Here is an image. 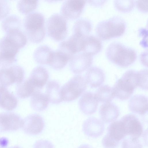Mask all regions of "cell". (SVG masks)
I'll use <instances>...</instances> for the list:
<instances>
[{
    "label": "cell",
    "instance_id": "cell-15",
    "mask_svg": "<svg viewBox=\"0 0 148 148\" xmlns=\"http://www.w3.org/2000/svg\"><path fill=\"white\" fill-rule=\"evenodd\" d=\"M83 131L88 136L96 138L103 133L104 125L103 122L94 117H91L86 120L82 125Z\"/></svg>",
    "mask_w": 148,
    "mask_h": 148
},
{
    "label": "cell",
    "instance_id": "cell-14",
    "mask_svg": "<svg viewBox=\"0 0 148 148\" xmlns=\"http://www.w3.org/2000/svg\"><path fill=\"white\" fill-rule=\"evenodd\" d=\"M84 38L73 34L60 44L58 49L67 54L71 58L73 55L82 51Z\"/></svg>",
    "mask_w": 148,
    "mask_h": 148
},
{
    "label": "cell",
    "instance_id": "cell-22",
    "mask_svg": "<svg viewBox=\"0 0 148 148\" xmlns=\"http://www.w3.org/2000/svg\"><path fill=\"white\" fill-rule=\"evenodd\" d=\"M49 78L47 70L41 66L35 67L32 71L29 78L37 89H40L45 85Z\"/></svg>",
    "mask_w": 148,
    "mask_h": 148
},
{
    "label": "cell",
    "instance_id": "cell-28",
    "mask_svg": "<svg viewBox=\"0 0 148 148\" xmlns=\"http://www.w3.org/2000/svg\"><path fill=\"white\" fill-rule=\"evenodd\" d=\"M92 28V23L89 20L81 18L75 23L73 27V34L84 38L89 35Z\"/></svg>",
    "mask_w": 148,
    "mask_h": 148
},
{
    "label": "cell",
    "instance_id": "cell-37",
    "mask_svg": "<svg viewBox=\"0 0 148 148\" xmlns=\"http://www.w3.org/2000/svg\"><path fill=\"white\" fill-rule=\"evenodd\" d=\"M119 143L111 138L107 134L102 140V144L104 148H117Z\"/></svg>",
    "mask_w": 148,
    "mask_h": 148
},
{
    "label": "cell",
    "instance_id": "cell-3",
    "mask_svg": "<svg viewBox=\"0 0 148 148\" xmlns=\"http://www.w3.org/2000/svg\"><path fill=\"white\" fill-rule=\"evenodd\" d=\"M126 28L124 19L120 16H114L98 23L95 31L99 38L105 40L122 36Z\"/></svg>",
    "mask_w": 148,
    "mask_h": 148
},
{
    "label": "cell",
    "instance_id": "cell-35",
    "mask_svg": "<svg viewBox=\"0 0 148 148\" xmlns=\"http://www.w3.org/2000/svg\"><path fill=\"white\" fill-rule=\"evenodd\" d=\"M138 86L145 90L148 89V70L144 69L138 71Z\"/></svg>",
    "mask_w": 148,
    "mask_h": 148
},
{
    "label": "cell",
    "instance_id": "cell-17",
    "mask_svg": "<svg viewBox=\"0 0 148 148\" xmlns=\"http://www.w3.org/2000/svg\"><path fill=\"white\" fill-rule=\"evenodd\" d=\"M99 112L101 121L106 123L115 121L119 115V110L117 106L110 102L102 104L100 107Z\"/></svg>",
    "mask_w": 148,
    "mask_h": 148
},
{
    "label": "cell",
    "instance_id": "cell-16",
    "mask_svg": "<svg viewBox=\"0 0 148 148\" xmlns=\"http://www.w3.org/2000/svg\"><path fill=\"white\" fill-rule=\"evenodd\" d=\"M98 102L93 93L87 91L85 92L80 99L79 105L81 111L86 115H91L95 112Z\"/></svg>",
    "mask_w": 148,
    "mask_h": 148
},
{
    "label": "cell",
    "instance_id": "cell-41",
    "mask_svg": "<svg viewBox=\"0 0 148 148\" xmlns=\"http://www.w3.org/2000/svg\"><path fill=\"white\" fill-rule=\"evenodd\" d=\"M147 51L142 53L140 55V60L141 63L145 66H147Z\"/></svg>",
    "mask_w": 148,
    "mask_h": 148
},
{
    "label": "cell",
    "instance_id": "cell-32",
    "mask_svg": "<svg viewBox=\"0 0 148 148\" xmlns=\"http://www.w3.org/2000/svg\"><path fill=\"white\" fill-rule=\"evenodd\" d=\"M21 21L20 18L15 15L9 16L2 22L1 24L3 29L6 32L14 29L20 28Z\"/></svg>",
    "mask_w": 148,
    "mask_h": 148
},
{
    "label": "cell",
    "instance_id": "cell-20",
    "mask_svg": "<svg viewBox=\"0 0 148 148\" xmlns=\"http://www.w3.org/2000/svg\"><path fill=\"white\" fill-rule=\"evenodd\" d=\"M128 108L132 112L140 115L146 114L148 111V98L142 95L133 96L128 103Z\"/></svg>",
    "mask_w": 148,
    "mask_h": 148
},
{
    "label": "cell",
    "instance_id": "cell-34",
    "mask_svg": "<svg viewBox=\"0 0 148 148\" xmlns=\"http://www.w3.org/2000/svg\"><path fill=\"white\" fill-rule=\"evenodd\" d=\"M115 7L118 11L123 12L131 11L135 5V1L133 0H115L114 1Z\"/></svg>",
    "mask_w": 148,
    "mask_h": 148
},
{
    "label": "cell",
    "instance_id": "cell-38",
    "mask_svg": "<svg viewBox=\"0 0 148 148\" xmlns=\"http://www.w3.org/2000/svg\"><path fill=\"white\" fill-rule=\"evenodd\" d=\"M10 10L9 5L6 1L0 0V20L6 16Z\"/></svg>",
    "mask_w": 148,
    "mask_h": 148
},
{
    "label": "cell",
    "instance_id": "cell-6",
    "mask_svg": "<svg viewBox=\"0 0 148 148\" xmlns=\"http://www.w3.org/2000/svg\"><path fill=\"white\" fill-rule=\"evenodd\" d=\"M48 35L56 41L65 39L68 34L67 20L61 14L56 13L51 16L46 23Z\"/></svg>",
    "mask_w": 148,
    "mask_h": 148
},
{
    "label": "cell",
    "instance_id": "cell-36",
    "mask_svg": "<svg viewBox=\"0 0 148 148\" xmlns=\"http://www.w3.org/2000/svg\"><path fill=\"white\" fill-rule=\"evenodd\" d=\"M121 148H143V147L138 138L130 137L123 140Z\"/></svg>",
    "mask_w": 148,
    "mask_h": 148
},
{
    "label": "cell",
    "instance_id": "cell-40",
    "mask_svg": "<svg viewBox=\"0 0 148 148\" xmlns=\"http://www.w3.org/2000/svg\"><path fill=\"white\" fill-rule=\"evenodd\" d=\"M135 5L138 9L141 12H147V0L136 1Z\"/></svg>",
    "mask_w": 148,
    "mask_h": 148
},
{
    "label": "cell",
    "instance_id": "cell-7",
    "mask_svg": "<svg viewBox=\"0 0 148 148\" xmlns=\"http://www.w3.org/2000/svg\"><path fill=\"white\" fill-rule=\"evenodd\" d=\"M25 72L18 65H13L0 69V84L5 87L14 83L18 84L24 80Z\"/></svg>",
    "mask_w": 148,
    "mask_h": 148
},
{
    "label": "cell",
    "instance_id": "cell-29",
    "mask_svg": "<svg viewBox=\"0 0 148 148\" xmlns=\"http://www.w3.org/2000/svg\"><path fill=\"white\" fill-rule=\"evenodd\" d=\"M6 33L5 36L19 49L26 45L27 42L26 37L19 29H12Z\"/></svg>",
    "mask_w": 148,
    "mask_h": 148
},
{
    "label": "cell",
    "instance_id": "cell-27",
    "mask_svg": "<svg viewBox=\"0 0 148 148\" xmlns=\"http://www.w3.org/2000/svg\"><path fill=\"white\" fill-rule=\"evenodd\" d=\"M107 131L106 134L110 137L119 142L126 136L120 120L111 123L108 126Z\"/></svg>",
    "mask_w": 148,
    "mask_h": 148
},
{
    "label": "cell",
    "instance_id": "cell-19",
    "mask_svg": "<svg viewBox=\"0 0 148 148\" xmlns=\"http://www.w3.org/2000/svg\"><path fill=\"white\" fill-rule=\"evenodd\" d=\"M18 100L6 87L0 84V107L7 111L14 109L18 105Z\"/></svg>",
    "mask_w": 148,
    "mask_h": 148
},
{
    "label": "cell",
    "instance_id": "cell-5",
    "mask_svg": "<svg viewBox=\"0 0 148 148\" xmlns=\"http://www.w3.org/2000/svg\"><path fill=\"white\" fill-rule=\"evenodd\" d=\"M86 87V82L82 76H75L61 88V93L63 101H70L75 100L83 93Z\"/></svg>",
    "mask_w": 148,
    "mask_h": 148
},
{
    "label": "cell",
    "instance_id": "cell-44",
    "mask_svg": "<svg viewBox=\"0 0 148 148\" xmlns=\"http://www.w3.org/2000/svg\"><path fill=\"white\" fill-rule=\"evenodd\" d=\"M20 148V147H19L18 146H15L11 147H9V148Z\"/></svg>",
    "mask_w": 148,
    "mask_h": 148
},
{
    "label": "cell",
    "instance_id": "cell-23",
    "mask_svg": "<svg viewBox=\"0 0 148 148\" xmlns=\"http://www.w3.org/2000/svg\"><path fill=\"white\" fill-rule=\"evenodd\" d=\"M71 58L70 56L67 54L58 49L52 51L48 64L55 69L60 70L66 65Z\"/></svg>",
    "mask_w": 148,
    "mask_h": 148
},
{
    "label": "cell",
    "instance_id": "cell-21",
    "mask_svg": "<svg viewBox=\"0 0 148 148\" xmlns=\"http://www.w3.org/2000/svg\"><path fill=\"white\" fill-rule=\"evenodd\" d=\"M102 42L99 38L93 35H88L83 39L82 51L93 56L101 50Z\"/></svg>",
    "mask_w": 148,
    "mask_h": 148
},
{
    "label": "cell",
    "instance_id": "cell-12",
    "mask_svg": "<svg viewBox=\"0 0 148 148\" xmlns=\"http://www.w3.org/2000/svg\"><path fill=\"white\" fill-rule=\"evenodd\" d=\"M92 56L82 52L77 53L70 60L69 67L73 72L75 74L82 73L88 69L93 62Z\"/></svg>",
    "mask_w": 148,
    "mask_h": 148
},
{
    "label": "cell",
    "instance_id": "cell-26",
    "mask_svg": "<svg viewBox=\"0 0 148 148\" xmlns=\"http://www.w3.org/2000/svg\"><path fill=\"white\" fill-rule=\"evenodd\" d=\"M37 90L31 79L29 78L17 84L16 92L17 96L25 99L32 96Z\"/></svg>",
    "mask_w": 148,
    "mask_h": 148
},
{
    "label": "cell",
    "instance_id": "cell-4",
    "mask_svg": "<svg viewBox=\"0 0 148 148\" xmlns=\"http://www.w3.org/2000/svg\"><path fill=\"white\" fill-rule=\"evenodd\" d=\"M138 71H126L116 82L112 88L114 97L121 100L128 99L138 86Z\"/></svg>",
    "mask_w": 148,
    "mask_h": 148
},
{
    "label": "cell",
    "instance_id": "cell-13",
    "mask_svg": "<svg viewBox=\"0 0 148 148\" xmlns=\"http://www.w3.org/2000/svg\"><path fill=\"white\" fill-rule=\"evenodd\" d=\"M44 126V121L42 117L37 114H32L23 119L22 128L27 134L36 135L42 131Z\"/></svg>",
    "mask_w": 148,
    "mask_h": 148
},
{
    "label": "cell",
    "instance_id": "cell-18",
    "mask_svg": "<svg viewBox=\"0 0 148 148\" xmlns=\"http://www.w3.org/2000/svg\"><path fill=\"white\" fill-rule=\"evenodd\" d=\"M105 76L103 71L96 66H92L87 70L85 75L86 82L91 88L99 86L103 83Z\"/></svg>",
    "mask_w": 148,
    "mask_h": 148
},
{
    "label": "cell",
    "instance_id": "cell-9",
    "mask_svg": "<svg viewBox=\"0 0 148 148\" xmlns=\"http://www.w3.org/2000/svg\"><path fill=\"white\" fill-rule=\"evenodd\" d=\"M86 1L82 0L65 1L61 7V15L66 20L78 18L81 15Z\"/></svg>",
    "mask_w": 148,
    "mask_h": 148
},
{
    "label": "cell",
    "instance_id": "cell-2",
    "mask_svg": "<svg viewBox=\"0 0 148 148\" xmlns=\"http://www.w3.org/2000/svg\"><path fill=\"white\" fill-rule=\"evenodd\" d=\"M43 15L38 12L28 14L25 17L23 25L25 34L29 41L38 43L44 38L46 30Z\"/></svg>",
    "mask_w": 148,
    "mask_h": 148
},
{
    "label": "cell",
    "instance_id": "cell-33",
    "mask_svg": "<svg viewBox=\"0 0 148 148\" xmlns=\"http://www.w3.org/2000/svg\"><path fill=\"white\" fill-rule=\"evenodd\" d=\"M37 0H20L17 3L19 11L23 14H27L36 9L38 5Z\"/></svg>",
    "mask_w": 148,
    "mask_h": 148
},
{
    "label": "cell",
    "instance_id": "cell-30",
    "mask_svg": "<svg viewBox=\"0 0 148 148\" xmlns=\"http://www.w3.org/2000/svg\"><path fill=\"white\" fill-rule=\"evenodd\" d=\"M52 51V49L47 45H41L35 51L33 54L34 59L38 64H48Z\"/></svg>",
    "mask_w": 148,
    "mask_h": 148
},
{
    "label": "cell",
    "instance_id": "cell-42",
    "mask_svg": "<svg viewBox=\"0 0 148 148\" xmlns=\"http://www.w3.org/2000/svg\"><path fill=\"white\" fill-rule=\"evenodd\" d=\"M87 1L92 5L100 6L103 5L106 1Z\"/></svg>",
    "mask_w": 148,
    "mask_h": 148
},
{
    "label": "cell",
    "instance_id": "cell-25",
    "mask_svg": "<svg viewBox=\"0 0 148 148\" xmlns=\"http://www.w3.org/2000/svg\"><path fill=\"white\" fill-rule=\"evenodd\" d=\"M49 102L48 99L46 94L37 90L31 96L30 105L34 110L41 111L47 108Z\"/></svg>",
    "mask_w": 148,
    "mask_h": 148
},
{
    "label": "cell",
    "instance_id": "cell-39",
    "mask_svg": "<svg viewBox=\"0 0 148 148\" xmlns=\"http://www.w3.org/2000/svg\"><path fill=\"white\" fill-rule=\"evenodd\" d=\"M53 144L50 141L46 140H40L34 144L33 148H53Z\"/></svg>",
    "mask_w": 148,
    "mask_h": 148
},
{
    "label": "cell",
    "instance_id": "cell-11",
    "mask_svg": "<svg viewBox=\"0 0 148 148\" xmlns=\"http://www.w3.org/2000/svg\"><path fill=\"white\" fill-rule=\"evenodd\" d=\"M127 135L138 138L143 132V125L139 119L132 114H127L120 120Z\"/></svg>",
    "mask_w": 148,
    "mask_h": 148
},
{
    "label": "cell",
    "instance_id": "cell-43",
    "mask_svg": "<svg viewBox=\"0 0 148 148\" xmlns=\"http://www.w3.org/2000/svg\"><path fill=\"white\" fill-rule=\"evenodd\" d=\"M78 148H92V147L88 144H84L81 145Z\"/></svg>",
    "mask_w": 148,
    "mask_h": 148
},
{
    "label": "cell",
    "instance_id": "cell-24",
    "mask_svg": "<svg viewBox=\"0 0 148 148\" xmlns=\"http://www.w3.org/2000/svg\"><path fill=\"white\" fill-rule=\"evenodd\" d=\"M60 85L55 80L49 81L46 86V95L50 103L58 104L63 101L61 93Z\"/></svg>",
    "mask_w": 148,
    "mask_h": 148
},
{
    "label": "cell",
    "instance_id": "cell-8",
    "mask_svg": "<svg viewBox=\"0 0 148 148\" xmlns=\"http://www.w3.org/2000/svg\"><path fill=\"white\" fill-rule=\"evenodd\" d=\"M20 49L5 36L0 40V63L9 65L16 62V56Z\"/></svg>",
    "mask_w": 148,
    "mask_h": 148
},
{
    "label": "cell",
    "instance_id": "cell-1",
    "mask_svg": "<svg viewBox=\"0 0 148 148\" xmlns=\"http://www.w3.org/2000/svg\"><path fill=\"white\" fill-rule=\"evenodd\" d=\"M106 55L110 62L122 67H126L132 64L137 57L134 49L117 41L112 42L108 45Z\"/></svg>",
    "mask_w": 148,
    "mask_h": 148
},
{
    "label": "cell",
    "instance_id": "cell-31",
    "mask_svg": "<svg viewBox=\"0 0 148 148\" xmlns=\"http://www.w3.org/2000/svg\"><path fill=\"white\" fill-rule=\"evenodd\" d=\"M94 95L98 102L103 103L110 102L114 97L112 88L108 85L101 86Z\"/></svg>",
    "mask_w": 148,
    "mask_h": 148
},
{
    "label": "cell",
    "instance_id": "cell-10",
    "mask_svg": "<svg viewBox=\"0 0 148 148\" xmlns=\"http://www.w3.org/2000/svg\"><path fill=\"white\" fill-rule=\"evenodd\" d=\"M23 119L18 114L12 112L0 113V133L16 131L22 128Z\"/></svg>",
    "mask_w": 148,
    "mask_h": 148
}]
</instances>
